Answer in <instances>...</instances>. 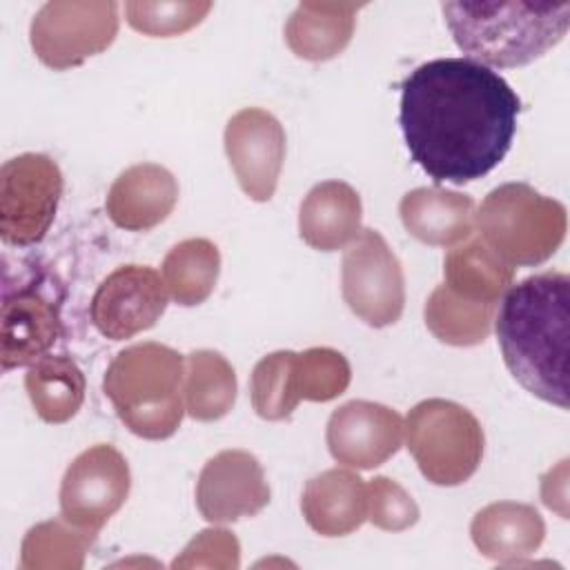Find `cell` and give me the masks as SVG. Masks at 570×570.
<instances>
[{
  "mask_svg": "<svg viewBox=\"0 0 570 570\" xmlns=\"http://www.w3.org/2000/svg\"><path fill=\"white\" fill-rule=\"evenodd\" d=\"M185 358L160 343H136L109 363L102 392L125 428L147 441L169 439L183 421Z\"/></svg>",
  "mask_w": 570,
  "mask_h": 570,
  "instance_id": "cell-4",
  "label": "cell"
},
{
  "mask_svg": "<svg viewBox=\"0 0 570 570\" xmlns=\"http://www.w3.org/2000/svg\"><path fill=\"white\" fill-rule=\"evenodd\" d=\"M225 154L240 189L256 203L274 196L285 160L283 125L261 107L236 111L225 127Z\"/></svg>",
  "mask_w": 570,
  "mask_h": 570,
  "instance_id": "cell-12",
  "label": "cell"
},
{
  "mask_svg": "<svg viewBox=\"0 0 570 570\" xmlns=\"http://www.w3.org/2000/svg\"><path fill=\"white\" fill-rule=\"evenodd\" d=\"M301 512L321 537H345L367 519V485L352 468L312 476L301 494Z\"/></svg>",
  "mask_w": 570,
  "mask_h": 570,
  "instance_id": "cell-17",
  "label": "cell"
},
{
  "mask_svg": "<svg viewBox=\"0 0 570 570\" xmlns=\"http://www.w3.org/2000/svg\"><path fill=\"white\" fill-rule=\"evenodd\" d=\"M474 223L481 240L512 267L541 265L561 247L568 214L563 203L534 187L505 183L483 198Z\"/></svg>",
  "mask_w": 570,
  "mask_h": 570,
  "instance_id": "cell-5",
  "label": "cell"
},
{
  "mask_svg": "<svg viewBox=\"0 0 570 570\" xmlns=\"http://www.w3.org/2000/svg\"><path fill=\"white\" fill-rule=\"evenodd\" d=\"M470 537L483 557L499 563H519L539 550L546 537V523L534 505L497 501L474 514Z\"/></svg>",
  "mask_w": 570,
  "mask_h": 570,
  "instance_id": "cell-19",
  "label": "cell"
},
{
  "mask_svg": "<svg viewBox=\"0 0 570 570\" xmlns=\"http://www.w3.org/2000/svg\"><path fill=\"white\" fill-rule=\"evenodd\" d=\"M566 470H568V461H561L554 470H550L543 479H541V499L550 510H557L563 519L568 514L566 510Z\"/></svg>",
  "mask_w": 570,
  "mask_h": 570,
  "instance_id": "cell-33",
  "label": "cell"
},
{
  "mask_svg": "<svg viewBox=\"0 0 570 570\" xmlns=\"http://www.w3.org/2000/svg\"><path fill=\"white\" fill-rule=\"evenodd\" d=\"M249 396L261 419H287L301 401L296 383V352L278 350L263 356L252 372Z\"/></svg>",
  "mask_w": 570,
  "mask_h": 570,
  "instance_id": "cell-28",
  "label": "cell"
},
{
  "mask_svg": "<svg viewBox=\"0 0 570 570\" xmlns=\"http://www.w3.org/2000/svg\"><path fill=\"white\" fill-rule=\"evenodd\" d=\"M494 307L474 303L454 294L445 283L434 287L428 296L423 316L428 330L445 345L470 347L488 338L494 321Z\"/></svg>",
  "mask_w": 570,
  "mask_h": 570,
  "instance_id": "cell-26",
  "label": "cell"
},
{
  "mask_svg": "<svg viewBox=\"0 0 570 570\" xmlns=\"http://www.w3.org/2000/svg\"><path fill=\"white\" fill-rule=\"evenodd\" d=\"M403 419L374 401H347L327 421L325 441L336 463L352 470H374L394 456L403 443Z\"/></svg>",
  "mask_w": 570,
  "mask_h": 570,
  "instance_id": "cell-13",
  "label": "cell"
},
{
  "mask_svg": "<svg viewBox=\"0 0 570 570\" xmlns=\"http://www.w3.org/2000/svg\"><path fill=\"white\" fill-rule=\"evenodd\" d=\"M269 503L263 465L245 450L212 456L196 481V505L209 523H234L258 514Z\"/></svg>",
  "mask_w": 570,
  "mask_h": 570,
  "instance_id": "cell-14",
  "label": "cell"
},
{
  "mask_svg": "<svg viewBox=\"0 0 570 570\" xmlns=\"http://www.w3.org/2000/svg\"><path fill=\"white\" fill-rule=\"evenodd\" d=\"M361 196L343 180L314 185L298 209L301 238L321 252H336L361 234Z\"/></svg>",
  "mask_w": 570,
  "mask_h": 570,
  "instance_id": "cell-18",
  "label": "cell"
},
{
  "mask_svg": "<svg viewBox=\"0 0 570 570\" xmlns=\"http://www.w3.org/2000/svg\"><path fill=\"white\" fill-rule=\"evenodd\" d=\"M96 532L76 528L67 519L33 525L20 546L22 570H80Z\"/></svg>",
  "mask_w": 570,
  "mask_h": 570,
  "instance_id": "cell-27",
  "label": "cell"
},
{
  "mask_svg": "<svg viewBox=\"0 0 570 570\" xmlns=\"http://www.w3.org/2000/svg\"><path fill=\"white\" fill-rule=\"evenodd\" d=\"M212 11V2L174 0V2H125V16L131 29L151 38L180 36Z\"/></svg>",
  "mask_w": 570,
  "mask_h": 570,
  "instance_id": "cell-30",
  "label": "cell"
},
{
  "mask_svg": "<svg viewBox=\"0 0 570 570\" xmlns=\"http://www.w3.org/2000/svg\"><path fill=\"white\" fill-rule=\"evenodd\" d=\"M240 546L234 532L225 528H207L198 532L185 550L171 561V568H238Z\"/></svg>",
  "mask_w": 570,
  "mask_h": 570,
  "instance_id": "cell-32",
  "label": "cell"
},
{
  "mask_svg": "<svg viewBox=\"0 0 570 570\" xmlns=\"http://www.w3.org/2000/svg\"><path fill=\"white\" fill-rule=\"evenodd\" d=\"M403 227L425 245H459L474 232V200L441 187H419L399 203Z\"/></svg>",
  "mask_w": 570,
  "mask_h": 570,
  "instance_id": "cell-20",
  "label": "cell"
},
{
  "mask_svg": "<svg viewBox=\"0 0 570 570\" xmlns=\"http://www.w3.org/2000/svg\"><path fill=\"white\" fill-rule=\"evenodd\" d=\"M178 203V183L169 169L140 163L125 169L109 187L105 209L111 223L127 232H147L160 225Z\"/></svg>",
  "mask_w": 570,
  "mask_h": 570,
  "instance_id": "cell-16",
  "label": "cell"
},
{
  "mask_svg": "<svg viewBox=\"0 0 570 570\" xmlns=\"http://www.w3.org/2000/svg\"><path fill=\"white\" fill-rule=\"evenodd\" d=\"M118 2H45L29 27L38 60L56 71L82 65L102 53L118 33Z\"/></svg>",
  "mask_w": 570,
  "mask_h": 570,
  "instance_id": "cell-7",
  "label": "cell"
},
{
  "mask_svg": "<svg viewBox=\"0 0 570 570\" xmlns=\"http://www.w3.org/2000/svg\"><path fill=\"white\" fill-rule=\"evenodd\" d=\"M519 109V96L490 67L436 58L403 80L399 122L412 160L434 183L465 185L505 158Z\"/></svg>",
  "mask_w": 570,
  "mask_h": 570,
  "instance_id": "cell-1",
  "label": "cell"
},
{
  "mask_svg": "<svg viewBox=\"0 0 570 570\" xmlns=\"http://www.w3.org/2000/svg\"><path fill=\"white\" fill-rule=\"evenodd\" d=\"M24 387L36 414L47 423H67L85 401V374L67 354H47L29 365Z\"/></svg>",
  "mask_w": 570,
  "mask_h": 570,
  "instance_id": "cell-23",
  "label": "cell"
},
{
  "mask_svg": "<svg viewBox=\"0 0 570 570\" xmlns=\"http://www.w3.org/2000/svg\"><path fill=\"white\" fill-rule=\"evenodd\" d=\"M356 2H301L285 24V42L294 56L312 62L336 58L352 40Z\"/></svg>",
  "mask_w": 570,
  "mask_h": 570,
  "instance_id": "cell-21",
  "label": "cell"
},
{
  "mask_svg": "<svg viewBox=\"0 0 570 570\" xmlns=\"http://www.w3.org/2000/svg\"><path fill=\"white\" fill-rule=\"evenodd\" d=\"M131 474L127 459L109 443L80 452L60 483V514L76 528L98 532L127 501Z\"/></svg>",
  "mask_w": 570,
  "mask_h": 570,
  "instance_id": "cell-10",
  "label": "cell"
},
{
  "mask_svg": "<svg viewBox=\"0 0 570 570\" xmlns=\"http://www.w3.org/2000/svg\"><path fill=\"white\" fill-rule=\"evenodd\" d=\"M220 252L207 238H187L174 245L163 261V281L169 296L185 307L205 303L218 281Z\"/></svg>",
  "mask_w": 570,
  "mask_h": 570,
  "instance_id": "cell-25",
  "label": "cell"
},
{
  "mask_svg": "<svg viewBox=\"0 0 570 570\" xmlns=\"http://www.w3.org/2000/svg\"><path fill=\"white\" fill-rule=\"evenodd\" d=\"M403 425L407 450L430 483L461 485L481 465L485 436L468 407L445 399H425L407 412Z\"/></svg>",
  "mask_w": 570,
  "mask_h": 570,
  "instance_id": "cell-6",
  "label": "cell"
},
{
  "mask_svg": "<svg viewBox=\"0 0 570 570\" xmlns=\"http://www.w3.org/2000/svg\"><path fill=\"white\" fill-rule=\"evenodd\" d=\"M167 298L169 292L156 269L122 265L94 292L89 316L105 338L125 341L154 327L167 309Z\"/></svg>",
  "mask_w": 570,
  "mask_h": 570,
  "instance_id": "cell-11",
  "label": "cell"
},
{
  "mask_svg": "<svg viewBox=\"0 0 570 570\" xmlns=\"http://www.w3.org/2000/svg\"><path fill=\"white\" fill-rule=\"evenodd\" d=\"M343 301L370 327L396 323L405 307V278L396 254L376 229H361L343 256Z\"/></svg>",
  "mask_w": 570,
  "mask_h": 570,
  "instance_id": "cell-9",
  "label": "cell"
},
{
  "mask_svg": "<svg viewBox=\"0 0 570 570\" xmlns=\"http://www.w3.org/2000/svg\"><path fill=\"white\" fill-rule=\"evenodd\" d=\"M367 519L385 532H403L419 521V505L396 481L374 476L367 483Z\"/></svg>",
  "mask_w": 570,
  "mask_h": 570,
  "instance_id": "cell-31",
  "label": "cell"
},
{
  "mask_svg": "<svg viewBox=\"0 0 570 570\" xmlns=\"http://www.w3.org/2000/svg\"><path fill=\"white\" fill-rule=\"evenodd\" d=\"M456 47L485 67H523L568 31L570 2H443Z\"/></svg>",
  "mask_w": 570,
  "mask_h": 570,
  "instance_id": "cell-3",
  "label": "cell"
},
{
  "mask_svg": "<svg viewBox=\"0 0 570 570\" xmlns=\"http://www.w3.org/2000/svg\"><path fill=\"white\" fill-rule=\"evenodd\" d=\"M62 196V174L45 154H20L0 169V236L7 245L40 243Z\"/></svg>",
  "mask_w": 570,
  "mask_h": 570,
  "instance_id": "cell-8",
  "label": "cell"
},
{
  "mask_svg": "<svg viewBox=\"0 0 570 570\" xmlns=\"http://www.w3.org/2000/svg\"><path fill=\"white\" fill-rule=\"evenodd\" d=\"M445 285L461 298L497 305L514 281V267L481 238L452 247L443 261Z\"/></svg>",
  "mask_w": 570,
  "mask_h": 570,
  "instance_id": "cell-22",
  "label": "cell"
},
{
  "mask_svg": "<svg viewBox=\"0 0 570 570\" xmlns=\"http://www.w3.org/2000/svg\"><path fill=\"white\" fill-rule=\"evenodd\" d=\"M60 334V307L51 296L36 285L4 289L0 312V365L4 372L47 356Z\"/></svg>",
  "mask_w": 570,
  "mask_h": 570,
  "instance_id": "cell-15",
  "label": "cell"
},
{
  "mask_svg": "<svg viewBox=\"0 0 570 570\" xmlns=\"http://www.w3.org/2000/svg\"><path fill=\"white\" fill-rule=\"evenodd\" d=\"M236 372L220 352L196 350L185 356L183 403L191 419H223L236 401Z\"/></svg>",
  "mask_w": 570,
  "mask_h": 570,
  "instance_id": "cell-24",
  "label": "cell"
},
{
  "mask_svg": "<svg viewBox=\"0 0 570 570\" xmlns=\"http://www.w3.org/2000/svg\"><path fill=\"white\" fill-rule=\"evenodd\" d=\"M494 323L510 374L537 399L566 410L570 336L568 274L543 272L510 285Z\"/></svg>",
  "mask_w": 570,
  "mask_h": 570,
  "instance_id": "cell-2",
  "label": "cell"
},
{
  "mask_svg": "<svg viewBox=\"0 0 570 570\" xmlns=\"http://www.w3.org/2000/svg\"><path fill=\"white\" fill-rule=\"evenodd\" d=\"M352 381L347 358L332 347H309L296 354V383L301 401L325 403L341 396Z\"/></svg>",
  "mask_w": 570,
  "mask_h": 570,
  "instance_id": "cell-29",
  "label": "cell"
}]
</instances>
